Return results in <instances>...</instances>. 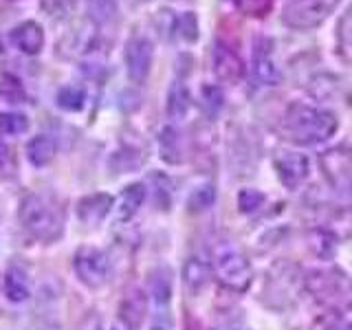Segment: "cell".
Returning a JSON list of instances; mask_svg holds the SVG:
<instances>
[{"mask_svg": "<svg viewBox=\"0 0 352 330\" xmlns=\"http://www.w3.org/2000/svg\"><path fill=\"white\" fill-rule=\"evenodd\" d=\"M5 295L11 302H25L31 295L29 280L25 278V273L20 269H9L5 275Z\"/></svg>", "mask_w": 352, "mask_h": 330, "instance_id": "44dd1931", "label": "cell"}, {"mask_svg": "<svg viewBox=\"0 0 352 330\" xmlns=\"http://www.w3.org/2000/svg\"><path fill=\"white\" fill-rule=\"evenodd\" d=\"M55 102H58V106L66 110V113H80L86 104V88L80 84L62 86L58 95H55Z\"/></svg>", "mask_w": 352, "mask_h": 330, "instance_id": "ffe728a7", "label": "cell"}, {"mask_svg": "<svg viewBox=\"0 0 352 330\" xmlns=\"http://www.w3.org/2000/svg\"><path fill=\"white\" fill-rule=\"evenodd\" d=\"M115 330H119V328H115Z\"/></svg>", "mask_w": 352, "mask_h": 330, "instance_id": "d590c367", "label": "cell"}, {"mask_svg": "<svg viewBox=\"0 0 352 330\" xmlns=\"http://www.w3.org/2000/svg\"><path fill=\"white\" fill-rule=\"evenodd\" d=\"M209 278V264L201 258H190L185 262V269H183V280L185 286L190 289L192 293H198L207 284Z\"/></svg>", "mask_w": 352, "mask_h": 330, "instance_id": "d6986e66", "label": "cell"}, {"mask_svg": "<svg viewBox=\"0 0 352 330\" xmlns=\"http://www.w3.org/2000/svg\"><path fill=\"white\" fill-rule=\"evenodd\" d=\"M73 267L77 278H80L88 289H99L108 280V258L104 251H99L97 247H82L75 253Z\"/></svg>", "mask_w": 352, "mask_h": 330, "instance_id": "52a82bcc", "label": "cell"}, {"mask_svg": "<svg viewBox=\"0 0 352 330\" xmlns=\"http://www.w3.org/2000/svg\"><path fill=\"white\" fill-rule=\"evenodd\" d=\"M29 128V119L18 113H0V132L5 135H22Z\"/></svg>", "mask_w": 352, "mask_h": 330, "instance_id": "484cf974", "label": "cell"}, {"mask_svg": "<svg viewBox=\"0 0 352 330\" xmlns=\"http://www.w3.org/2000/svg\"><path fill=\"white\" fill-rule=\"evenodd\" d=\"M0 99L7 104H22L25 102V86L14 75L0 77Z\"/></svg>", "mask_w": 352, "mask_h": 330, "instance_id": "cb8c5ba5", "label": "cell"}, {"mask_svg": "<svg viewBox=\"0 0 352 330\" xmlns=\"http://www.w3.org/2000/svg\"><path fill=\"white\" fill-rule=\"evenodd\" d=\"M203 108L209 110V115H216L223 108V93L216 86H205L203 88Z\"/></svg>", "mask_w": 352, "mask_h": 330, "instance_id": "1f68e13d", "label": "cell"}, {"mask_svg": "<svg viewBox=\"0 0 352 330\" xmlns=\"http://www.w3.org/2000/svg\"><path fill=\"white\" fill-rule=\"evenodd\" d=\"M341 0H286L282 20L295 31L317 29L339 7Z\"/></svg>", "mask_w": 352, "mask_h": 330, "instance_id": "5b68a950", "label": "cell"}, {"mask_svg": "<svg viewBox=\"0 0 352 330\" xmlns=\"http://www.w3.org/2000/svg\"><path fill=\"white\" fill-rule=\"evenodd\" d=\"M150 297H152V328L154 330H170V300H172V280L168 269H157L150 278Z\"/></svg>", "mask_w": 352, "mask_h": 330, "instance_id": "ba28073f", "label": "cell"}, {"mask_svg": "<svg viewBox=\"0 0 352 330\" xmlns=\"http://www.w3.org/2000/svg\"><path fill=\"white\" fill-rule=\"evenodd\" d=\"M146 201V185L141 183H132L128 185L124 192L119 196V203H117V220L126 223L132 216L139 212V207Z\"/></svg>", "mask_w": 352, "mask_h": 330, "instance_id": "9a60e30c", "label": "cell"}, {"mask_svg": "<svg viewBox=\"0 0 352 330\" xmlns=\"http://www.w3.org/2000/svg\"><path fill=\"white\" fill-rule=\"evenodd\" d=\"M86 11L95 25H108L117 16V0H86Z\"/></svg>", "mask_w": 352, "mask_h": 330, "instance_id": "603a6c76", "label": "cell"}, {"mask_svg": "<svg viewBox=\"0 0 352 330\" xmlns=\"http://www.w3.org/2000/svg\"><path fill=\"white\" fill-rule=\"evenodd\" d=\"M176 154H181L179 150V135H176V130L172 128H165L161 132V157L170 163H179L181 159L176 157Z\"/></svg>", "mask_w": 352, "mask_h": 330, "instance_id": "d4e9b609", "label": "cell"}, {"mask_svg": "<svg viewBox=\"0 0 352 330\" xmlns=\"http://www.w3.org/2000/svg\"><path fill=\"white\" fill-rule=\"evenodd\" d=\"M319 168L326 183L339 196H352V148L335 146L319 154Z\"/></svg>", "mask_w": 352, "mask_h": 330, "instance_id": "8992f818", "label": "cell"}, {"mask_svg": "<svg viewBox=\"0 0 352 330\" xmlns=\"http://www.w3.org/2000/svg\"><path fill=\"white\" fill-rule=\"evenodd\" d=\"M212 269H214L216 280L231 291L242 293V291H247L253 282L251 262L247 260L245 253L236 249L234 245H220L214 251Z\"/></svg>", "mask_w": 352, "mask_h": 330, "instance_id": "277c9868", "label": "cell"}, {"mask_svg": "<svg viewBox=\"0 0 352 330\" xmlns=\"http://www.w3.org/2000/svg\"><path fill=\"white\" fill-rule=\"evenodd\" d=\"M214 198H216V194H214L212 185L196 187V190L192 192V196H190V209H192V212H201V209L212 207Z\"/></svg>", "mask_w": 352, "mask_h": 330, "instance_id": "83f0119b", "label": "cell"}, {"mask_svg": "<svg viewBox=\"0 0 352 330\" xmlns=\"http://www.w3.org/2000/svg\"><path fill=\"white\" fill-rule=\"evenodd\" d=\"M339 121L335 113L311 104H291L280 121V135L297 146H317L335 135Z\"/></svg>", "mask_w": 352, "mask_h": 330, "instance_id": "6da1fadb", "label": "cell"}, {"mask_svg": "<svg viewBox=\"0 0 352 330\" xmlns=\"http://www.w3.org/2000/svg\"><path fill=\"white\" fill-rule=\"evenodd\" d=\"M337 330H352V326H339Z\"/></svg>", "mask_w": 352, "mask_h": 330, "instance_id": "836d02e7", "label": "cell"}, {"mask_svg": "<svg viewBox=\"0 0 352 330\" xmlns=\"http://www.w3.org/2000/svg\"><path fill=\"white\" fill-rule=\"evenodd\" d=\"M9 40L20 53L36 55L44 47V31L38 22L27 20V22H20V25H16L14 29H11Z\"/></svg>", "mask_w": 352, "mask_h": 330, "instance_id": "7c38bea8", "label": "cell"}, {"mask_svg": "<svg viewBox=\"0 0 352 330\" xmlns=\"http://www.w3.org/2000/svg\"><path fill=\"white\" fill-rule=\"evenodd\" d=\"M238 7L245 11L247 16H253V18H262L267 16L271 11V5L273 0H236Z\"/></svg>", "mask_w": 352, "mask_h": 330, "instance_id": "4dcf8cb0", "label": "cell"}, {"mask_svg": "<svg viewBox=\"0 0 352 330\" xmlns=\"http://www.w3.org/2000/svg\"><path fill=\"white\" fill-rule=\"evenodd\" d=\"M214 73L220 82L225 84H236L240 77L245 75V66H242L240 55L229 49L227 44H216L214 49Z\"/></svg>", "mask_w": 352, "mask_h": 330, "instance_id": "8fae6325", "label": "cell"}, {"mask_svg": "<svg viewBox=\"0 0 352 330\" xmlns=\"http://www.w3.org/2000/svg\"><path fill=\"white\" fill-rule=\"evenodd\" d=\"M273 165L282 185L289 187V190L300 187L308 176V159L300 152H280L278 157H275Z\"/></svg>", "mask_w": 352, "mask_h": 330, "instance_id": "30bf717a", "label": "cell"}, {"mask_svg": "<svg viewBox=\"0 0 352 330\" xmlns=\"http://www.w3.org/2000/svg\"><path fill=\"white\" fill-rule=\"evenodd\" d=\"M143 315H146V297H143L141 291H130L124 304H121V319L130 328H139L143 322Z\"/></svg>", "mask_w": 352, "mask_h": 330, "instance_id": "ac0fdd59", "label": "cell"}, {"mask_svg": "<svg viewBox=\"0 0 352 330\" xmlns=\"http://www.w3.org/2000/svg\"><path fill=\"white\" fill-rule=\"evenodd\" d=\"M18 218L22 227H25L33 238L44 240V242L55 240L62 231V220L58 216V209L40 194H27L22 198Z\"/></svg>", "mask_w": 352, "mask_h": 330, "instance_id": "3957f363", "label": "cell"}, {"mask_svg": "<svg viewBox=\"0 0 352 330\" xmlns=\"http://www.w3.org/2000/svg\"><path fill=\"white\" fill-rule=\"evenodd\" d=\"M55 157V141L47 135H40V137H33L27 146V159L31 161V165L36 168H44L49 165Z\"/></svg>", "mask_w": 352, "mask_h": 330, "instance_id": "2e32d148", "label": "cell"}, {"mask_svg": "<svg viewBox=\"0 0 352 330\" xmlns=\"http://www.w3.org/2000/svg\"><path fill=\"white\" fill-rule=\"evenodd\" d=\"M262 203H264V194L256 190H242L238 194V207H240V212H245V214L256 212V209L262 207Z\"/></svg>", "mask_w": 352, "mask_h": 330, "instance_id": "f546056e", "label": "cell"}, {"mask_svg": "<svg viewBox=\"0 0 352 330\" xmlns=\"http://www.w3.org/2000/svg\"><path fill=\"white\" fill-rule=\"evenodd\" d=\"M110 207H113V196H108V194L84 196L82 201L77 203V218H80L84 225L95 227L110 214Z\"/></svg>", "mask_w": 352, "mask_h": 330, "instance_id": "5bb4252c", "label": "cell"}, {"mask_svg": "<svg viewBox=\"0 0 352 330\" xmlns=\"http://www.w3.org/2000/svg\"><path fill=\"white\" fill-rule=\"evenodd\" d=\"M308 293L317 304L333 313H346L352 308V282L346 273L337 269H319L311 271L304 278Z\"/></svg>", "mask_w": 352, "mask_h": 330, "instance_id": "7a4b0ae2", "label": "cell"}, {"mask_svg": "<svg viewBox=\"0 0 352 330\" xmlns=\"http://www.w3.org/2000/svg\"><path fill=\"white\" fill-rule=\"evenodd\" d=\"M190 106H192L190 91H187L183 82H174L168 93V115L172 119H183Z\"/></svg>", "mask_w": 352, "mask_h": 330, "instance_id": "7402d4cb", "label": "cell"}, {"mask_svg": "<svg viewBox=\"0 0 352 330\" xmlns=\"http://www.w3.org/2000/svg\"><path fill=\"white\" fill-rule=\"evenodd\" d=\"M5 154H7V146H5V141L0 139V159H5Z\"/></svg>", "mask_w": 352, "mask_h": 330, "instance_id": "d6a6232c", "label": "cell"}, {"mask_svg": "<svg viewBox=\"0 0 352 330\" xmlns=\"http://www.w3.org/2000/svg\"><path fill=\"white\" fill-rule=\"evenodd\" d=\"M251 77H253V84H256V86H278L282 82V73L278 71V66H275L269 47L256 44Z\"/></svg>", "mask_w": 352, "mask_h": 330, "instance_id": "4fadbf2b", "label": "cell"}, {"mask_svg": "<svg viewBox=\"0 0 352 330\" xmlns=\"http://www.w3.org/2000/svg\"><path fill=\"white\" fill-rule=\"evenodd\" d=\"M152 66V44L146 38H135L126 47V71L135 84L146 82Z\"/></svg>", "mask_w": 352, "mask_h": 330, "instance_id": "9c48e42d", "label": "cell"}, {"mask_svg": "<svg viewBox=\"0 0 352 330\" xmlns=\"http://www.w3.org/2000/svg\"><path fill=\"white\" fill-rule=\"evenodd\" d=\"M77 0H40V9L49 18H66L73 14Z\"/></svg>", "mask_w": 352, "mask_h": 330, "instance_id": "4316f807", "label": "cell"}, {"mask_svg": "<svg viewBox=\"0 0 352 330\" xmlns=\"http://www.w3.org/2000/svg\"><path fill=\"white\" fill-rule=\"evenodd\" d=\"M0 53H3V36H0Z\"/></svg>", "mask_w": 352, "mask_h": 330, "instance_id": "e575fe53", "label": "cell"}, {"mask_svg": "<svg viewBox=\"0 0 352 330\" xmlns=\"http://www.w3.org/2000/svg\"><path fill=\"white\" fill-rule=\"evenodd\" d=\"M337 55L341 62L352 64V3L337 25Z\"/></svg>", "mask_w": 352, "mask_h": 330, "instance_id": "e0dca14e", "label": "cell"}, {"mask_svg": "<svg viewBox=\"0 0 352 330\" xmlns=\"http://www.w3.org/2000/svg\"><path fill=\"white\" fill-rule=\"evenodd\" d=\"M176 31L181 33V38L187 42H196L198 40V20L192 11L183 14L179 20H176Z\"/></svg>", "mask_w": 352, "mask_h": 330, "instance_id": "f1b7e54d", "label": "cell"}]
</instances>
